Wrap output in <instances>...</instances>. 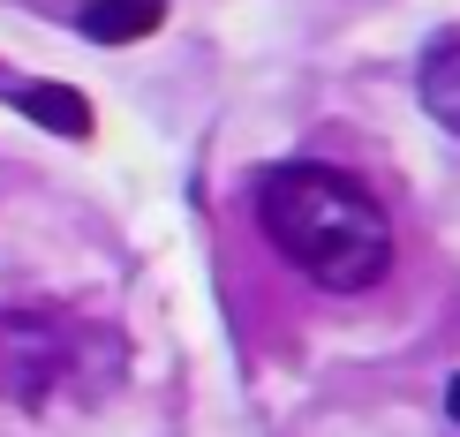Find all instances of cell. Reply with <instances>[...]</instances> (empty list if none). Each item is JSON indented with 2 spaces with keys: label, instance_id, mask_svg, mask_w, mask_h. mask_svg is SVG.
<instances>
[{
  "label": "cell",
  "instance_id": "6",
  "mask_svg": "<svg viewBox=\"0 0 460 437\" xmlns=\"http://www.w3.org/2000/svg\"><path fill=\"white\" fill-rule=\"evenodd\" d=\"M446 415H453V423H460V377H453V385H446Z\"/></svg>",
  "mask_w": 460,
  "mask_h": 437
},
{
  "label": "cell",
  "instance_id": "2",
  "mask_svg": "<svg viewBox=\"0 0 460 437\" xmlns=\"http://www.w3.org/2000/svg\"><path fill=\"white\" fill-rule=\"evenodd\" d=\"M75 347L53 317L38 310H0V407H38L68 377Z\"/></svg>",
  "mask_w": 460,
  "mask_h": 437
},
{
  "label": "cell",
  "instance_id": "4",
  "mask_svg": "<svg viewBox=\"0 0 460 437\" xmlns=\"http://www.w3.org/2000/svg\"><path fill=\"white\" fill-rule=\"evenodd\" d=\"M415 99H423V113L446 136H460V31L438 38V46L423 53V68H415Z\"/></svg>",
  "mask_w": 460,
  "mask_h": 437
},
{
  "label": "cell",
  "instance_id": "3",
  "mask_svg": "<svg viewBox=\"0 0 460 437\" xmlns=\"http://www.w3.org/2000/svg\"><path fill=\"white\" fill-rule=\"evenodd\" d=\"M159 23H166V0H84V15H75L91 46H137Z\"/></svg>",
  "mask_w": 460,
  "mask_h": 437
},
{
  "label": "cell",
  "instance_id": "1",
  "mask_svg": "<svg viewBox=\"0 0 460 437\" xmlns=\"http://www.w3.org/2000/svg\"><path fill=\"white\" fill-rule=\"evenodd\" d=\"M264 241L324 294H370L393 272V219L355 174L317 159H287L257 174Z\"/></svg>",
  "mask_w": 460,
  "mask_h": 437
},
{
  "label": "cell",
  "instance_id": "5",
  "mask_svg": "<svg viewBox=\"0 0 460 437\" xmlns=\"http://www.w3.org/2000/svg\"><path fill=\"white\" fill-rule=\"evenodd\" d=\"M15 106H23L38 128L68 136V144L91 136V106H84V91H68V83H23V91H15Z\"/></svg>",
  "mask_w": 460,
  "mask_h": 437
}]
</instances>
